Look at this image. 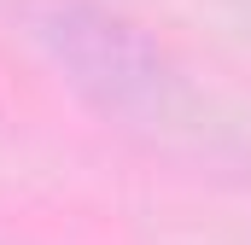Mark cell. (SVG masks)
I'll list each match as a JSON object with an SVG mask.
<instances>
[{"label":"cell","instance_id":"obj_1","mask_svg":"<svg viewBox=\"0 0 251 245\" xmlns=\"http://www.w3.org/2000/svg\"><path fill=\"white\" fill-rule=\"evenodd\" d=\"M35 35L64 76L111 117H164L176 99L170 59L117 12L94 0H35Z\"/></svg>","mask_w":251,"mask_h":245}]
</instances>
